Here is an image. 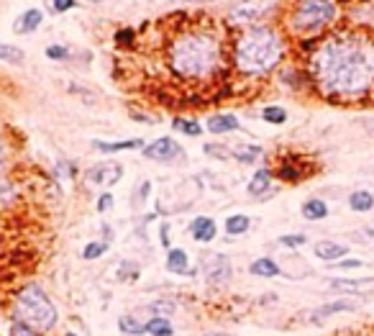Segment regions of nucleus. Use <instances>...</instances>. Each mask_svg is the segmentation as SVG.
Listing matches in <instances>:
<instances>
[{
    "label": "nucleus",
    "instance_id": "f257e3e1",
    "mask_svg": "<svg viewBox=\"0 0 374 336\" xmlns=\"http://www.w3.org/2000/svg\"><path fill=\"white\" fill-rule=\"evenodd\" d=\"M308 80L331 103H359L374 93V31L338 28L318 39Z\"/></svg>",
    "mask_w": 374,
    "mask_h": 336
},
{
    "label": "nucleus",
    "instance_id": "f03ea898",
    "mask_svg": "<svg viewBox=\"0 0 374 336\" xmlns=\"http://www.w3.org/2000/svg\"><path fill=\"white\" fill-rule=\"evenodd\" d=\"M167 67L182 83H210L226 67V46L216 31L187 28L167 46Z\"/></svg>",
    "mask_w": 374,
    "mask_h": 336
},
{
    "label": "nucleus",
    "instance_id": "7ed1b4c3",
    "mask_svg": "<svg viewBox=\"0 0 374 336\" xmlns=\"http://www.w3.org/2000/svg\"><path fill=\"white\" fill-rule=\"evenodd\" d=\"M285 33L269 23L244 28L234 41V67L244 78H266L285 62Z\"/></svg>",
    "mask_w": 374,
    "mask_h": 336
},
{
    "label": "nucleus",
    "instance_id": "20e7f679",
    "mask_svg": "<svg viewBox=\"0 0 374 336\" xmlns=\"http://www.w3.org/2000/svg\"><path fill=\"white\" fill-rule=\"evenodd\" d=\"M341 21L338 0H295L285 26L295 39H323Z\"/></svg>",
    "mask_w": 374,
    "mask_h": 336
},
{
    "label": "nucleus",
    "instance_id": "39448f33",
    "mask_svg": "<svg viewBox=\"0 0 374 336\" xmlns=\"http://www.w3.org/2000/svg\"><path fill=\"white\" fill-rule=\"evenodd\" d=\"M13 321H21L31 326L36 334H51L59 323V310L49 293L38 283L24 285L16 295H13Z\"/></svg>",
    "mask_w": 374,
    "mask_h": 336
},
{
    "label": "nucleus",
    "instance_id": "423d86ee",
    "mask_svg": "<svg viewBox=\"0 0 374 336\" xmlns=\"http://www.w3.org/2000/svg\"><path fill=\"white\" fill-rule=\"evenodd\" d=\"M279 6H282V0H239L229 11V23L239 28L261 26L279 14Z\"/></svg>",
    "mask_w": 374,
    "mask_h": 336
},
{
    "label": "nucleus",
    "instance_id": "0eeeda50",
    "mask_svg": "<svg viewBox=\"0 0 374 336\" xmlns=\"http://www.w3.org/2000/svg\"><path fill=\"white\" fill-rule=\"evenodd\" d=\"M200 272H203V280L210 288H221V285H229L231 278H234V265H231V259L226 254L216 252L208 254L200 262Z\"/></svg>",
    "mask_w": 374,
    "mask_h": 336
},
{
    "label": "nucleus",
    "instance_id": "6e6552de",
    "mask_svg": "<svg viewBox=\"0 0 374 336\" xmlns=\"http://www.w3.org/2000/svg\"><path fill=\"white\" fill-rule=\"evenodd\" d=\"M144 157L149 162H162V164H172V162L185 159V149L180 147V142H175L172 136H162L157 142L146 144Z\"/></svg>",
    "mask_w": 374,
    "mask_h": 336
},
{
    "label": "nucleus",
    "instance_id": "1a4fd4ad",
    "mask_svg": "<svg viewBox=\"0 0 374 336\" xmlns=\"http://www.w3.org/2000/svg\"><path fill=\"white\" fill-rule=\"evenodd\" d=\"M123 164L121 162H100L85 172V182L93 188H113L115 182H121Z\"/></svg>",
    "mask_w": 374,
    "mask_h": 336
},
{
    "label": "nucleus",
    "instance_id": "9d476101",
    "mask_svg": "<svg viewBox=\"0 0 374 336\" xmlns=\"http://www.w3.org/2000/svg\"><path fill=\"white\" fill-rule=\"evenodd\" d=\"M272 182H274V172L269 167H259L256 172L251 175L246 185V193L251 198H266V195H272Z\"/></svg>",
    "mask_w": 374,
    "mask_h": 336
},
{
    "label": "nucleus",
    "instance_id": "9b49d317",
    "mask_svg": "<svg viewBox=\"0 0 374 336\" xmlns=\"http://www.w3.org/2000/svg\"><path fill=\"white\" fill-rule=\"evenodd\" d=\"M190 236H192V241H197V244H210V241L218 236L216 221L210 219V216H197V219L190 224Z\"/></svg>",
    "mask_w": 374,
    "mask_h": 336
},
{
    "label": "nucleus",
    "instance_id": "f8f14e48",
    "mask_svg": "<svg viewBox=\"0 0 374 336\" xmlns=\"http://www.w3.org/2000/svg\"><path fill=\"white\" fill-rule=\"evenodd\" d=\"M205 129L216 136L234 134V131L241 129V121H239L234 113H216V116H210L208 121H205Z\"/></svg>",
    "mask_w": 374,
    "mask_h": 336
},
{
    "label": "nucleus",
    "instance_id": "ddd939ff",
    "mask_svg": "<svg viewBox=\"0 0 374 336\" xmlns=\"http://www.w3.org/2000/svg\"><path fill=\"white\" fill-rule=\"evenodd\" d=\"M167 272H172V275H195V270L190 267V257H187V252H185L182 246H172L170 252H167Z\"/></svg>",
    "mask_w": 374,
    "mask_h": 336
},
{
    "label": "nucleus",
    "instance_id": "4468645a",
    "mask_svg": "<svg viewBox=\"0 0 374 336\" xmlns=\"http://www.w3.org/2000/svg\"><path fill=\"white\" fill-rule=\"evenodd\" d=\"M349 310H356V303H351V300H333V303L318 305L316 310H311L308 321H311V323H323L326 318L336 316V313H349Z\"/></svg>",
    "mask_w": 374,
    "mask_h": 336
},
{
    "label": "nucleus",
    "instance_id": "2eb2a0df",
    "mask_svg": "<svg viewBox=\"0 0 374 336\" xmlns=\"http://www.w3.org/2000/svg\"><path fill=\"white\" fill-rule=\"evenodd\" d=\"M313 252H316L318 259H323V262H338V259H343L349 254V246L338 244V241L323 239V241H316V244H313Z\"/></svg>",
    "mask_w": 374,
    "mask_h": 336
},
{
    "label": "nucleus",
    "instance_id": "dca6fc26",
    "mask_svg": "<svg viewBox=\"0 0 374 336\" xmlns=\"http://www.w3.org/2000/svg\"><path fill=\"white\" fill-rule=\"evenodd\" d=\"M305 175H308V169H305L298 159H282L279 162V167L274 169V177L282 182H290V185L305 180Z\"/></svg>",
    "mask_w": 374,
    "mask_h": 336
},
{
    "label": "nucleus",
    "instance_id": "f3484780",
    "mask_svg": "<svg viewBox=\"0 0 374 336\" xmlns=\"http://www.w3.org/2000/svg\"><path fill=\"white\" fill-rule=\"evenodd\" d=\"M44 23V14H41V8H28L21 14V19L13 23V31L16 33H33L38 26Z\"/></svg>",
    "mask_w": 374,
    "mask_h": 336
},
{
    "label": "nucleus",
    "instance_id": "a211bd4d",
    "mask_svg": "<svg viewBox=\"0 0 374 336\" xmlns=\"http://www.w3.org/2000/svg\"><path fill=\"white\" fill-rule=\"evenodd\" d=\"M144 139H126V142H93V149H98L100 154H115V152H133L141 149L144 152Z\"/></svg>",
    "mask_w": 374,
    "mask_h": 336
},
{
    "label": "nucleus",
    "instance_id": "6ab92c4d",
    "mask_svg": "<svg viewBox=\"0 0 374 336\" xmlns=\"http://www.w3.org/2000/svg\"><path fill=\"white\" fill-rule=\"evenodd\" d=\"M249 272H251L254 278L272 280V278H279V275H282V267H279L272 257H259V259H254L251 265H249Z\"/></svg>",
    "mask_w": 374,
    "mask_h": 336
},
{
    "label": "nucleus",
    "instance_id": "aec40b11",
    "mask_svg": "<svg viewBox=\"0 0 374 336\" xmlns=\"http://www.w3.org/2000/svg\"><path fill=\"white\" fill-rule=\"evenodd\" d=\"M331 290L336 293H364V290H372L374 288V278H364V280H331L328 283Z\"/></svg>",
    "mask_w": 374,
    "mask_h": 336
},
{
    "label": "nucleus",
    "instance_id": "412c9836",
    "mask_svg": "<svg viewBox=\"0 0 374 336\" xmlns=\"http://www.w3.org/2000/svg\"><path fill=\"white\" fill-rule=\"evenodd\" d=\"M300 214H303L305 221H323L328 219V203L323 201V198H308V201L303 203V208H300Z\"/></svg>",
    "mask_w": 374,
    "mask_h": 336
},
{
    "label": "nucleus",
    "instance_id": "4be33fe9",
    "mask_svg": "<svg viewBox=\"0 0 374 336\" xmlns=\"http://www.w3.org/2000/svg\"><path fill=\"white\" fill-rule=\"evenodd\" d=\"M261 154H264V149L256 147V144H239V147L231 149V157L241 164H254V162H259Z\"/></svg>",
    "mask_w": 374,
    "mask_h": 336
},
{
    "label": "nucleus",
    "instance_id": "5701e85b",
    "mask_svg": "<svg viewBox=\"0 0 374 336\" xmlns=\"http://www.w3.org/2000/svg\"><path fill=\"white\" fill-rule=\"evenodd\" d=\"M249 229H251V219L244 214H234L223 221V231L229 233V236H244Z\"/></svg>",
    "mask_w": 374,
    "mask_h": 336
},
{
    "label": "nucleus",
    "instance_id": "b1692460",
    "mask_svg": "<svg viewBox=\"0 0 374 336\" xmlns=\"http://www.w3.org/2000/svg\"><path fill=\"white\" fill-rule=\"evenodd\" d=\"M349 208L354 214H369L374 211V195L369 190H354L349 195Z\"/></svg>",
    "mask_w": 374,
    "mask_h": 336
},
{
    "label": "nucleus",
    "instance_id": "393cba45",
    "mask_svg": "<svg viewBox=\"0 0 374 336\" xmlns=\"http://www.w3.org/2000/svg\"><path fill=\"white\" fill-rule=\"evenodd\" d=\"M0 62H6V65H13V67H24L26 65V52L24 49H19V46L0 41Z\"/></svg>",
    "mask_w": 374,
    "mask_h": 336
},
{
    "label": "nucleus",
    "instance_id": "a878e982",
    "mask_svg": "<svg viewBox=\"0 0 374 336\" xmlns=\"http://www.w3.org/2000/svg\"><path fill=\"white\" fill-rule=\"evenodd\" d=\"M144 326L149 336H175V326H172V321L165 316H152Z\"/></svg>",
    "mask_w": 374,
    "mask_h": 336
},
{
    "label": "nucleus",
    "instance_id": "bb28decb",
    "mask_svg": "<svg viewBox=\"0 0 374 336\" xmlns=\"http://www.w3.org/2000/svg\"><path fill=\"white\" fill-rule=\"evenodd\" d=\"M118 331L126 336H141L146 334V326L133 313H123V316H118Z\"/></svg>",
    "mask_w": 374,
    "mask_h": 336
},
{
    "label": "nucleus",
    "instance_id": "cd10ccee",
    "mask_svg": "<svg viewBox=\"0 0 374 336\" xmlns=\"http://www.w3.org/2000/svg\"><path fill=\"white\" fill-rule=\"evenodd\" d=\"M172 129L177 131V134H182V136H203V126L197 121H192V118H175L172 121Z\"/></svg>",
    "mask_w": 374,
    "mask_h": 336
},
{
    "label": "nucleus",
    "instance_id": "c85d7f7f",
    "mask_svg": "<svg viewBox=\"0 0 374 336\" xmlns=\"http://www.w3.org/2000/svg\"><path fill=\"white\" fill-rule=\"evenodd\" d=\"M108 249H110L108 241H103V239L88 241V244H85V249H83V259H85V262H95V259H100L103 254H108Z\"/></svg>",
    "mask_w": 374,
    "mask_h": 336
},
{
    "label": "nucleus",
    "instance_id": "c756f323",
    "mask_svg": "<svg viewBox=\"0 0 374 336\" xmlns=\"http://www.w3.org/2000/svg\"><path fill=\"white\" fill-rule=\"evenodd\" d=\"M261 121L272 123V126H282L287 121V110L282 105H264L261 108Z\"/></svg>",
    "mask_w": 374,
    "mask_h": 336
},
{
    "label": "nucleus",
    "instance_id": "7c9ffc66",
    "mask_svg": "<svg viewBox=\"0 0 374 336\" xmlns=\"http://www.w3.org/2000/svg\"><path fill=\"white\" fill-rule=\"evenodd\" d=\"M146 308L152 310V316H165L170 318L175 310H177V303L172 300V298H162V300H154V303H149Z\"/></svg>",
    "mask_w": 374,
    "mask_h": 336
},
{
    "label": "nucleus",
    "instance_id": "2f4dec72",
    "mask_svg": "<svg viewBox=\"0 0 374 336\" xmlns=\"http://www.w3.org/2000/svg\"><path fill=\"white\" fill-rule=\"evenodd\" d=\"M279 244L285 249H300V246L308 244V236L305 233H285V236H279Z\"/></svg>",
    "mask_w": 374,
    "mask_h": 336
},
{
    "label": "nucleus",
    "instance_id": "473e14b6",
    "mask_svg": "<svg viewBox=\"0 0 374 336\" xmlns=\"http://www.w3.org/2000/svg\"><path fill=\"white\" fill-rule=\"evenodd\" d=\"M16 201V188L8 180H0V211Z\"/></svg>",
    "mask_w": 374,
    "mask_h": 336
},
{
    "label": "nucleus",
    "instance_id": "72a5a7b5",
    "mask_svg": "<svg viewBox=\"0 0 374 336\" xmlns=\"http://www.w3.org/2000/svg\"><path fill=\"white\" fill-rule=\"evenodd\" d=\"M118 278H121L123 283H133V280L139 278V265H136V262H121Z\"/></svg>",
    "mask_w": 374,
    "mask_h": 336
},
{
    "label": "nucleus",
    "instance_id": "f704fd0d",
    "mask_svg": "<svg viewBox=\"0 0 374 336\" xmlns=\"http://www.w3.org/2000/svg\"><path fill=\"white\" fill-rule=\"evenodd\" d=\"M46 59H51V62H67L70 59V49L62 44H51L46 46Z\"/></svg>",
    "mask_w": 374,
    "mask_h": 336
},
{
    "label": "nucleus",
    "instance_id": "c9c22d12",
    "mask_svg": "<svg viewBox=\"0 0 374 336\" xmlns=\"http://www.w3.org/2000/svg\"><path fill=\"white\" fill-rule=\"evenodd\" d=\"M203 152L208 157H216V159H229V157H231V149L223 147V144H205Z\"/></svg>",
    "mask_w": 374,
    "mask_h": 336
},
{
    "label": "nucleus",
    "instance_id": "e433bc0d",
    "mask_svg": "<svg viewBox=\"0 0 374 336\" xmlns=\"http://www.w3.org/2000/svg\"><path fill=\"white\" fill-rule=\"evenodd\" d=\"M333 270H359V267H364V262L362 259H351V257H343V259H338V262H333Z\"/></svg>",
    "mask_w": 374,
    "mask_h": 336
},
{
    "label": "nucleus",
    "instance_id": "4c0bfd02",
    "mask_svg": "<svg viewBox=\"0 0 374 336\" xmlns=\"http://www.w3.org/2000/svg\"><path fill=\"white\" fill-rule=\"evenodd\" d=\"M110 208H113V195H110V193H100V195H98V203H95L98 214H108Z\"/></svg>",
    "mask_w": 374,
    "mask_h": 336
},
{
    "label": "nucleus",
    "instance_id": "58836bf2",
    "mask_svg": "<svg viewBox=\"0 0 374 336\" xmlns=\"http://www.w3.org/2000/svg\"><path fill=\"white\" fill-rule=\"evenodd\" d=\"M11 336H41V334H36V331H33L31 326H26V323L13 321L11 323Z\"/></svg>",
    "mask_w": 374,
    "mask_h": 336
},
{
    "label": "nucleus",
    "instance_id": "ea45409f",
    "mask_svg": "<svg viewBox=\"0 0 374 336\" xmlns=\"http://www.w3.org/2000/svg\"><path fill=\"white\" fill-rule=\"evenodd\" d=\"M75 6H77V0H51L54 14H67V11H72Z\"/></svg>",
    "mask_w": 374,
    "mask_h": 336
},
{
    "label": "nucleus",
    "instance_id": "a19ab883",
    "mask_svg": "<svg viewBox=\"0 0 374 336\" xmlns=\"http://www.w3.org/2000/svg\"><path fill=\"white\" fill-rule=\"evenodd\" d=\"M133 39H136V33H133L131 28H121V31L115 33V41H118L121 46H131Z\"/></svg>",
    "mask_w": 374,
    "mask_h": 336
},
{
    "label": "nucleus",
    "instance_id": "79ce46f5",
    "mask_svg": "<svg viewBox=\"0 0 374 336\" xmlns=\"http://www.w3.org/2000/svg\"><path fill=\"white\" fill-rule=\"evenodd\" d=\"M159 241L165 246L167 252L172 249V241H170V224H159Z\"/></svg>",
    "mask_w": 374,
    "mask_h": 336
},
{
    "label": "nucleus",
    "instance_id": "37998d69",
    "mask_svg": "<svg viewBox=\"0 0 374 336\" xmlns=\"http://www.w3.org/2000/svg\"><path fill=\"white\" fill-rule=\"evenodd\" d=\"M149 190H152V182H141V185H139V190H136V195H139V198H141V203H144L146 201V198H149Z\"/></svg>",
    "mask_w": 374,
    "mask_h": 336
},
{
    "label": "nucleus",
    "instance_id": "c03bdc74",
    "mask_svg": "<svg viewBox=\"0 0 374 336\" xmlns=\"http://www.w3.org/2000/svg\"><path fill=\"white\" fill-rule=\"evenodd\" d=\"M362 126H364V129L369 131V134L374 136V118H364V121H362Z\"/></svg>",
    "mask_w": 374,
    "mask_h": 336
},
{
    "label": "nucleus",
    "instance_id": "a18cd8bd",
    "mask_svg": "<svg viewBox=\"0 0 374 336\" xmlns=\"http://www.w3.org/2000/svg\"><path fill=\"white\" fill-rule=\"evenodd\" d=\"M3 164H6V152H3V142H0V172H3Z\"/></svg>",
    "mask_w": 374,
    "mask_h": 336
},
{
    "label": "nucleus",
    "instance_id": "49530a36",
    "mask_svg": "<svg viewBox=\"0 0 374 336\" xmlns=\"http://www.w3.org/2000/svg\"><path fill=\"white\" fill-rule=\"evenodd\" d=\"M203 336H234V334H223V331H208V334Z\"/></svg>",
    "mask_w": 374,
    "mask_h": 336
},
{
    "label": "nucleus",
    "instance_id": "de8ad7c7",
    "mask_svg": "<svg viewBox=\"0 0 374 336\" xmlns=\"http://www.w3.org/2000/svg\"><path fill=\"white\" fill-rule=\"evenodd\" d=\"M364 236H369V239H374V229H364Z\"/></svg>",
    "mask_w": 374,
    "mask_h": 336
},
{
    "label": "nucleus",
    "instance_id": "09e8293b",
    "mask_svg": "<svg viewBox=\"0 0 374 336\" xmlns=\"http://www.w3.org/2000/svg\"><path fill=\"white\" fill-rule=\"evenodd\" d=\"M88 3H105V0H88Z\"/></svg>",
    "mask_w": 374,
    "mask_h": 336
},
{
    "label": "nucleus",
    "instance_id": "8fccbe9b",
    "mask_svg": "<svg viewBox=\"0 0 374 336\" xmlns=\"http://www.w3.org/2000/svg\"><path fill=\"white\" fill-rule=\"evenodd\" d=\"M64 336H77V334H75V331H67V334H64Z\"/></svg>",
    "mask_w": 374,
    "mask_h": 336
},
{
    "label": "nucleus",
    "instance_id": "3c124183",
    "mask_svg": "<svg viewBox=\"0 0 374 336\" xmlns=\"http://www.w3.org/2000/svg\"><path fill=\"white\" fill-rule=\"evenodd\" d=\"M182 3H195V0H182Z\"/></svg>",
    "mask_w": 374,
    "mask_h": 336
}]
</instances>
